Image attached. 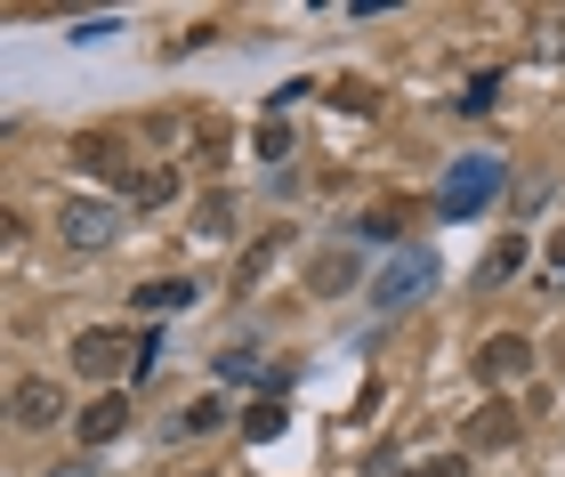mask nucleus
Masks as SVG:
<instances>
[{
	"mask_svg": "<svg viewBox=\"0 0 565 477\" xmlns=\"http://www.w3.org/2000/svg\"><path fill=\"white\" fill-rule=\"evenodd\" d=\"M493 194H501V162H493V155H460V162L445 170V194H436V211H445V219H477Z\"/></svg>",
	"mask_w": 565,
	"mask_h": 477,
	"instance_id": "nucleus-1",
	"label": "nucleus"
},
{
	"mask_svg": "<svg viewBox=\"0 0 565 477\" xmlns=\"http://www.w3.org/2000/svg\"><path fill=\"white\" fill-rule=\"evenodd\" d=\"M428 284H436V251H396V259L372 275V292H364V299H372L380 316H396V308H413Z\"/></svg>",
	"mask_w": 565,
	"mask_h": 477,
	"instance_id": "nucleus-2",
	"label": "nucleus"
},
{
	"mask_svg": "<svg viewBox=\"0 0 565 477\" xmlns=\"http://www.w3.org/2000/svg\"><path fill=\"white\" fill-rule=\"evenodd\" d=\"M57 235L73 251H106L121 235V211L114 203H89V194H73V203H57Z\"/></svg>",
	"mask_w": 565,
	"mask_h": 477,
	"instance_id": "nucleus-3",
	"label": "nucleus"
},
{
	"mask_svg": "<svg viewBox=\"0 0 565 477\" xmlns=\"http://www.w3.org/2000/svg\"><path fill=\"white\" fill-rule=\"evenodd\" d=\"M146 340H121L114 324H89L82 340H73V372H89V381H114L121 372V357H138Z\"/></svg>",
	"mask_w": 565,
	"mask_h": 477,
	"instance_id": "nucleus-4",
	"label": "nucleus"
},
{
	"mask_svg": "<svg viewBox=\"0 0 565 477\" xmlns=\"http://www.w3.org/2000/svg\"><path fill=\"white\" fill-rule=\"evenodd\" d=\"M9 421H17V430H49V421H65V389L41 381V372H24V381L9 389Z\"/></svg>",
	"mask_w": 565,
	"mask_h": 477,
	"instance_id": "nucleus-5",
	"label": "nucleus"
},
{
	"mask_svg": "<svg viewBox=\"0 0 565 477\" xmlns=\"http://www.w3.org/2000/svg\"><path fill=\"white\" fill-rule=\"evenodd\" d=\"M477 372H484V381H493V389L525 381V372H533V340H525V332H493V340L477 348Z\"/></svg>",
	"mask_w": 565,
	"mask_h": 477,
	"instance_id": "nucleus-6",
	"label": "nucleus"
},
{
	"mask_svg": "<svg viewBox=\"0 0 565 477\" xmlns=\"http://www.w3.org/2000/svg\"><path fill=\"white\" fill-rule=\"evenodd\" d=\"M73 430H82V445H106V437H121L130 430V405H121V396H97V405L73 421Z\"/></svg>",
	"mask_w": 565,
	"mask_h": 477,
	"instance_id": "nucleus-7",
	"label": "nucleus"
},
{
	"mask_svg": "<svg viewBox=\"0 0 565 477\" xmlns=\"http://www.w3.org/2000/svg\"><path fill=\"white\" fill-rule=\"evenodd\" d=\"M138 308H146V316H170V308H194V284H178V275H162V284H146V292H138Z\"/></svg>",
	"mask_w": 565,
	"mask_h": 477,
	"instance_id": "nucleus-8",
	"label": "nucleus"
},
{
	"mask_svg": "<svg viewBox=\"0 0 565 477\" xmlns=\"http://www.w3.org/2000/svg\"><path fill=\"white\" fill-rule=\"evenodd\" d=\"M211 430H226V405H218V396H202V405L178 413V437H211Z\"/></svg>",
	"mask_w": 565,
	"mask_h": 477,
	"instance_id": "nucleus-9",
	"label": "nucleus"
},
{
	"mask_svg": "<svg viewBox=\"0 0 565 477\" xmlns=\"http://www.w3.org/2000/svg\"><path fill=\"white\" fill-rule=\"evenodd\" d=\"M509 430H518V421H509V405H484V413L469 421V445H501Z\"/></svg>",
	"mask_w": 565,
	"mask_h": 477,
	"instance_id": "nucleus-10",
	"label": "nucleus"
},
{
	"mask_svg": "<svg viewBox=\"0 0 565 477\" xmlns=\"http://www.w3.org/2000/svg\"><path fill=\"white\" fill-rule=\"evenodd\" d=\"M138 203H170V194H178V170H138Z\"/></svg>",
	"mask_w": 565,
	"mask_h": 477,
	"instance_id": "nucleus-11",
	"label": "nucleus"
},
{
	"mask_svg": "<svg viewBox=\"0 0 565 477\" xmlns=\"http://www.w3.org/2000/svg\"><path fill=\"white\" fill-rule=\"evenodd\" d=\"M316 284H323V292H348V284H355V251H331V259L316 267Z\"/></svg>",
	"mask_w": 565,
	"mask_h": 477,
	"instance_id": "nucleus-12",
	"label": "nucleus"
},
{
	"mask_svg": "<svg viewBox=\"0 0 565 477\" xmlns=\"http://www.w3.org/2000/svg\"><path fill=\"white\" fill-rule=\"evenodd\" d=\"M493 97H501V73H477L469 97H460V114H493Z\"/></svg>",
	"mask_w": 565,
	"mask_h": 477,
	"instance_id": "nucleus-13",
	"label": "nucleus"
},
{
	"mask_svg": "<svg viewBox=\"0 0 565 477\" xmlns=\"http://www.w3.org/2000/svg\"><path fill=\"white\" fill-rule=\"evenodd\" d=\"M518 267H525V243L509 235V243L493 251V259H484V284H501V275H518Z\"/></svg>",
	"mask_w": 565,
	"mask_h": 477,
	"instance_id": "nucleus-14",
	"label": "nucleus"
},
{
	"mask_svg": "<svg viewBox=\"0 0 565 477\" xmlns=\"http://www.w3.org/2000/svg\"><path fill=\"white\" fill-rule=\"evenodd\" d=\"M404 477H469V454H428V462H413Z\"/></svg>",
	"mask_w": 565,
	"mask_h": 477,
	"instance_id": "nucleus-15",
	"label": "nucleus"
},
{
	"mask_svg": "<svg viewBox=\"0 0 565 477\" xmlns=\"http://www.w3.org/2000/svg\"><path fill=\"white\" fill-rule=\"evenodd\" d=\"M243 430H250V437H282V405H250Z\"/></svg>",
	"mask_w": 565,
	"mask_h": 477,
	"instance_id": "nucleus-16",
	"label": "nucleus"
},
{
	"mask_svg": "<svg viewBox=\"0 0 565 477\" xmlns=\"http://www.w3.org/2000/svg\"><path fill=\"white\" fill-rule=\"evenodd\" d=\"M114 33H121L114 17H89V24H73V41H82V49H97V41H114Z\"/></svg>",
	"mask_w": 565,
	"mask_h": 477,
	"instance_id": "nucleus-17",
	"label": "nucleus"
},
{
	"mask_svg": "<svg viewBox=\"0 0 565 477\" xmlns=\"http://www.w3.org/2000/svg\"><path fill=\"white\" fill-rule=\"evenodd\" d=\"M226 219H235V203H226V194H211V203H202V235H226Z\"/></svg>",
	"mask_w": 565,
	"mask_h": 477,
	"instance_id": "nucleus-18",
	"label": "nucleus"
},
{
	"mask_svg": "<svg viewBox=\"0 0 565 477\" xmlns=\"http://www.w3.org/2000/svg\"><path fill=\"white\" fill-rule=\"evenodd\" d=\"M259 155H267V162L291 155V130H282V121H267V130H259Z\"/></svg>",
	"mask_w": 565,
	"mask_h": 477,
	"instance_id": "nucleus-19",
	"label": "nucleus"
},
{
	"mask_svg": "<svg viewBox=\"0 0 565 477\" xmlns=\"http://www.w3.org/2000/svg\"><path fill=\"white\" fill-rule=\"evenodd\" d=\"M388 235H404V227H396V211H372V219H364V243H388Z\"/></svg>",
	"mask_w": 565,
	"mask_h": 477,
	"instance_id": "nucleus-20",
	"label": "nucleus"
},
{
	"mask_svg": "<svg viewBox=\"0 0 565 477\" xmlns=\"http://www.w3.org/2000/svg\"><path fill=\"white\" fill-rule=\"evenodd\" d=\"M41 477H97V462H65V469H41Z\"/></svg>",
	"mask_w": 565,
	"mask_h": 477,
	"instance_id": "nucleus-21",
	"label": "nucleus"
},
{
	"mask_svg": "<svg viewBox=\"0 0 565 477\" xmlns=\"http://www.w3.org/2000/svg\"><path fill=\"white\" fill-rule=\"evenodd\" d=\"M550 267H557V275H565V227H557V243H550Z\"/></svg>",
	"mask_w": 565,
	"mask_h": 477,
	"instance_id": "nucleus-22",
	"label": "nucleus"
}]
</instances>
